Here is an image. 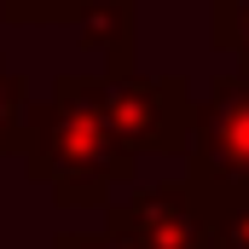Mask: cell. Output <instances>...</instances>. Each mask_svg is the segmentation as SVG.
<instances>
[{
  "label": "cell",
  "instance_id": "cell-3",
  "mask_svg": "<svg viewBox=\"0 0 249 249\" xmlns=\"http://www.w3.org/2000/svg\"><path fill=\"white\" fill-rule=\"evenodd\" d=\"M191 186H249V70H226L197 93L191 110Z\"/></svg>",
  "mask_w": 249,
  "mask_h": 249
},
{
  "label": "cell",
  "instance_id": "cell-1",
  "mask_svg": "<svg viewBox=\"0 0 249 249\" xmlns=\"http://www.w3.org/2000/svg\"><path fill=\"white\" fill-rule=\"evenodd\" d=\"M18 157H23L29 180L53 191L58 209H110V186H127L139 168V157L93 110L81 70L53 75V93L29 105Z\"/></svg>",
  "mask_w": 249,
  "mask_h": 249
},
{
  "label": "cell",
  "instance_id": "cell-6",
  "mask_svg": "<svg viewBox=\"0 0 249 249\" xmlns=\"http://www.w3.org/2000/svg\"><path fill=\"white\" fill-rule=\"evenodd\" d=\"M191 203L203 214L209 249H249V186H191Z\"/></svg>",
  "mask_w": 249,
  "mask_h": 249
},
{
  "label": "cell",
  "instance_id": "cell-2",
  "mask_svg": "<svg viewBox=\"0 0 249 249\" xmlns=\"http://www.w3.org/2000/svg\"><path fill=\"white\" fill-rule=\"evenodd\" d=\"M93 110L110 122V133L122 139L133 157H186L191 151V99L186 75H81Z\"/></svg>",
  "mask_w": 249,
  "mask_h": 249
},
{
  "label": "cell",
  "instance_id": "cell-5",
  "mask_svg": "<svg viewBox=\"0 0 249 249\" xmlns=\"http://www.w3.org/2000/svg\"><path fill=\"white\" fill-rule=\"evenodd\" d=\"M75 29H81V47H99V58H105L99 75L133 70V53H139V6L133 0H99Z\"/></svg>",
  "mask_w": 249,
  "mask_h": 249
},
{
  "label": "cell",
  "instance_id": "cell-9",
  "mask_svg": "<svg viewBox=\"0 0 249 249\" xmlns=\"http://www.w3.org/2000/svg\"><path fill=\"white\" fill-rule=\"evenodd\" d=\"M99 0H0L6 23H81Z\"/></svg>",
  "mask_w": 249,
  "mask_h": 249
},
{
  "label": "cell",
  "instance_id": "cell-10",
  "mask_svg": "<svg viewBox=\"0 0 249 249\" xmlns=\"http://www.w3.org/2000/svg\"><path fill=\"white\" fill-rule=\"evenodd\" d=\"M53 249H127V244H116L110 232H58Z\"/></svg>",
  "mask_w": 249,
  "mask_h": 249
},
{
  "label": "cell",
  "instance_id": "cell-8",
  "mask_svg": "<svg viewBox=\"0 0 249 249\" xmlns=\"http://www.w3.org/2000/svg\"><path fill=\"white\" fill-rule=\"evenodd\" d=\"M209 41L249 70V0H209Z\"/></svg>",
  "mask_w": 249,
  "mask_h": 249
},
{
  "label": "cell",
  "instance_id": "cell-7",
  "mask_svg": "<svg viewBox=\"0 0 249 249\" xmlns=\"http://www.w3.org/2000/svg\"><path fill=\"white\" fill-rule=\"evenodd\" d=\"M29 105H35L29 81L0 58V157L6 151H23V116H29Z\"/></svg>",
  "mask_w": 249,
  "mask_h": 249
},
{
  "label": "cell",
  "instance_id": "cell-4",
  "mask_svg": "<svg viewBox=\"0 0 249 249\" xmlns=\"http://www.w3.org/2000/svg\"><path fill=\"white\" fill-rule=\"evenodd\" d=\"M105 232L127 249H209L203 214L191 203L186 180H157L116 197L105 209Z\"/></svg>",
  "mask_w": 249,
  "mask_h": 249
}]
</instances>
